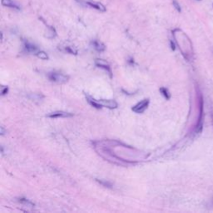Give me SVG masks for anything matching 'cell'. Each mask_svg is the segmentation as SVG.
Masks as SVG:
<instances>
[{
	"label": "cell",
	"mask_w": 213,
	"mask_h": 213,
	"mask_svg": "<svg viewBox=\"0 0 213 213\" xmlns=\"http://www.w3.org/2000/svg\"><path fill=\"white\" fill-rule=\"evenodd\" d=\"M174 38L176 43L178 46L182 54L185 57L186 59L190 61L193 58V47L191 39L181 29H174L172 31Z\"/></svg>",
	"instance_id": "1"
},
{
	"label": "cell",
	"mask_w": 213,
	"mask_h": 213,
	"mask_svg": "<svg viewBox=\"0 0 213 213\" xmlns=\"http://www.w3.org/2000/svg\"><path fill=\"white\" fill-rule=\"evenodd\" d=\"M76 1L83 6L89 7L91 9H94L98 11H100V12H105L106 10V7L104 6L103 3L96 2L93 0H76Z\"/></svg>",
	"instance_id": "2"
},
{
	"label": "cell",
	"mask_w": 213,
	"mask_h": 213,
	"mask_svg": "<svg viewBox=\"0 0 213 213\" xmlns=\"http://www.w3.org/2000/svg\"><path fill=\"white\" fill-rule=\"evenodd\" d=\"M49 78L52 82H58V83H64L67 82L69 78L68 76L60 73H50L49 74Z\"/></svg>",
	"instance_id": "3"
},
{
	"label": "cell",
	"mask_w": 213,
	"mask_h": 213,
	"mask_svg": "<svg viewBox=\"0 0 213 213\" xmlns=\"http://www.w3.org/2000/svg\"><path fill=\"white\" fill-rule=\"evenodd\" d=\"M148 104H149V99H144L140 103L136 104L132 107V111L136 113H143L147 108Z\"/></svg>",
	"instance_id": "4"
},
{
	"label": "cell",
	"mask_w": 213,
	"mask_h": 213,
	"mask_svg": "<svg viewBox=\"0 0 213 213\" xmlns=\"http://www.w3.org/2000/svg\"><path fill=\"white\" fill-rule=\"evenodd\" d=\"M72 116H73L72 113H66V112H63V111H58V112L50 113L48 115V117H52V118H56V117H72Z\"/></svg>",
	"instance_id": "5"
},
{
	"label": "cell",
	"mask_w": 213,
	"mask_h": 213,
	"mask_svg": "<svg viewBox=\"0 0 213 213\" xmlns=\"http://www.w3.org/2000/svg\"><path fill=\"white\" fill-rule=\"evenodd\" d=\"M2 4L3 6L9 7V8H11V9H16V10H20V6H18V3H14L12 0H2Z\"/></svg>",
	"instance_id": "6"
},
{
	"label": "cell",
	"mask_w": 213,
	"mask_h": 213,
	"mask_svg": "<svg viewBox=\"0 0 213 213\" xmlns=\"http://www.w3.org/2000/svg\"><path fill=\"white\" fill-rule=\"evenodd\" d=\"M96 65H97V66H98L99 67H103V68H105L106 70L108 71V73H109V74L111 75L112 72H111L109 67L106 65V63H105V62H103V60H99V59H98V60L96 61Z\"/></svg>",
	"instance_id": "7"
},
{
	"label": "cell",
	"mask_w": 213,
	"mask_h": 213,
	"mask_svg": "<svg viewBox=\"0 0 213 213\" xmlns=\"http://www.w3.org/2000/svg\"><path fill=\"white\" fill-rule=\"evenodd\" d=\"M25 49H26L27 52H35L38 51V48H37L36 46L33 45V44H31L29 43H25Z\"/></svg>",
	"instance_id": "8"
},
{
	"label": "cell",
	"mask_w": 213,
	"mask_h": 213,
	"mask_svg": "<svg viewBox=\"0 0 213 213\" xmlns=\"http://www.w3.org/2000/svg\"><path fill=\"white\" fill-rule=\"evenodd\" d=\"M93 46H94L95 49L99 51V52H102V51H103L104 49H105V46H104L103 43H100L98 41H94L93 42Z\"/></svg>",
	"instance_id": "9"
},
{
	"label": "cell",
	"mask_w": 213,
	"mask_h": 213,
	"mask_svg": "<svg viewBox=\"0 0 213 213\" xmlns=\"http://www.w3.org/2000/svg\"><path fill=\"white\" fill-rule=\"evenodd\" d=\"M160 92H161V94L164 96L165 98L169 99V98H171L170 93H169V92H168V90L167 88H160Z\"/></svg>",
	"instance_id": "10"
},
{
	"label": "cell",
	"mask_w": 213,
	"mask_h": 213,
	"mask_svg": "<svg viewBox=\"0 0 213 213\" xmlns=\"http://www.w3.org/2000/svg\"><path fill=\"white\" fill-rule=\"evenodd\" d=\"M37 56H38V57L39 58H41V59H43V60H47V59L49 58V56H48V54H47L45 52H43V51H40V52H38V53H37Z\"/></svg>",
	"instance_id": "11"
},
{
	"label": "cell",
	"mask_w": 213,
	"mask_h": 213,
	"mask_svg": "<svg viewBox=\"0 0 213 213\" xmlns=\"http://www.w3.org/2000/svg\"><path fill=\"white\" fill-rule=\"evenodd\" d=\"M172 3H173L174 8L177 9L178 12H181V11H182V8H181V6H180V3L177 2V0H173Z\"/></svg>",
	"instance_id": "12"
},
{
	"label": "cell",
	"mask_w": 213,
	"mask_h": 213,
	"mask_svg": "<svg viewBox=\"0 0 213 213\" xmlns=\"http://www.w3.org/2000/svg\"><path fill=\"white\" fill-rule=\"evenodd\" d=\"M20 202H22V203H23V204H26L27 205V206H31V207H33L34 206V204L31 202V201H27V200H26V199H20Z\"/></svg>",
	"instance_id": "13"
},
{
	"label": "cell",
	"mask_w": 213,
	"mask_h": 213,
	"mask_svg": "<svg viewBox=\"0 0 213 213\" xmlns=\"http://www.w3.org/2000/svg\"><path fill=\"white\" fill-rule=\"evenodd\" d=\"M6 92H8V88H5L4 89H3V91H2V95L6 94Z\"/></svg>",
	"instance_id": "14"
},
{
	"label": "cell",
	"mask_w": 213,
	"mask_h": 213,
	"mask_svg": "<svg viewBox=\"0 0 213 213\" xmlns=\"http://www.w3.org/2000/svg\"><path fill=\"white\" fill-rule=\"evenodd\" d=\"M171 49H172V50H175V45H174V43H172V41H171Z\"/></svg>",
	"instance_id": "15"
},
{
	"label": "cell",
	"mask_w": 213,
	"mask_h": 213,
	"mask_svg": "<svg viewBox=\"0 0 213 213\" xmlns=\"http://www.w3.org/2000/svg\"><path fill=\"white\" fill-rule=\"evenodd\" d=\"M198 1H201V0H198Z\"/></svg>",
	"instance_id": "16"
}]
</instances>
